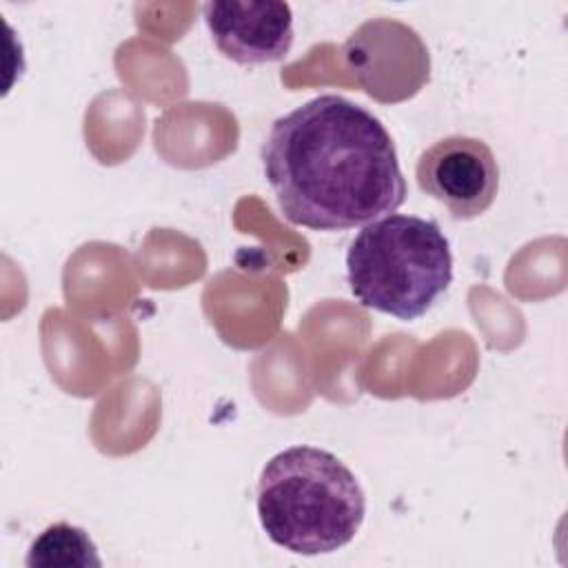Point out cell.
Segmentation results:
<instances>
[{"label":"cell","mask_w":568,"mask_h":568,"mask_svg":"<svg viewBox=\"0 0 568 568\" xmlns=\"http://www.w3.org/2000/svg\"><path fill=\"white\" fill-rule=\"evenodd\" d=\"M282 215L311 231H348L395 213L408 195L377 115L337 93L280 115L260 149Z\"/></svg>","instance_id":"cell-1"},{"label":"cell","mask_w":568,"mask_h":568,"mask_svg":"<svg viewBox=\"0 0 568 568\" xmlns=\"http://www.w3.org/2000/svg\"><path fill=\"white\" fill-rule=\"evenodd\" d=\"M366 495L333 453L291 446L273 455L257 479V517L266 537L295 555H328L353 541Z\"/></svg>","instance_id":"cell-2"},{"label":"cell","mask_w":568,"mask_h":568,"mask_svg":"<svg viewBox=\"0 0 568 568\" xmlns=\"http://www.w3.org/2000/svg\"><path fill=\"white\" fill-rule=\"evenodd\" d=\"M346 277L364 308L413 322L453 282L448 237L435 220L388 213L364 224L353 237L346 251Z\"/></svg>","instance_id":"cell-3"},{"label":"cell","mask_w":568,"mask_h":568,"mask_svg":"<svg viewBox=\"0 0 568 568\" xmlns=\"http://www.w3.org/2000/svg\"><path fill=\"white\" fill-rule=\"evenodd\" d=\"M344 58L359 87L379 102H402L428 82V49L399 20L375 18L359 24L344 44Z\"/></svg>","instance_id":"cell-4"},{"label":"cell","mask_w":568,"mask_h":568,"mask_svg":"<svg viewBox=\"0 0 568 568\" xmlns=\"http://www.w3.org/2000/svg\"><path fill=\"white\" fill-rule=\"evenodd\" d=\"M415 180L422 193L444 204L455 220H475L497 197L499 166L484 140L448 135L422 151Z\"/></svg>","instance_id":"cell-5"},{"label":"cell","mask_w":568,"mask_h":568,"mask_svg":"<svg viewBox=\"0 0 568 568\" xmlns=\"http://www.w3.org/2000/svg\"><path fill=\"white\" fill-rule=\"evenodd\" d=\"M202 18L217 51L237 64L277 62L293 47V11L280 0L204 2Z\"/></svg>","instance_id":"cell-6"},{"label":"cell","mask_w":568,"mask_h":568,"mask_svg":"<svg viewBox=\"0 0 568 568\" xmlns=\"http://www.w3.org/2000/svg\"><path fill=\"white\" fill-rule=\"evenodd\" d=\"M24 564L29 568H100L102 559L84 528L60 521L31 541Z\"/></svg>","instance_id":"cell-7"}]
</instances>
